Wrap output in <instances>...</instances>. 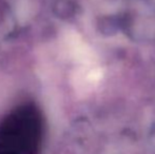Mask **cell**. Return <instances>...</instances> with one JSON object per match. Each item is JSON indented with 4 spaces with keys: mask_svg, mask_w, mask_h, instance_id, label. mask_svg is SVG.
I'll list each match as a JSON object with an SVG mask.
<instances>
[{
    "mask_svg": "<svg viewBox=\"0 0 155 154\" xmlns=\"http://www.w3.org/2000/svg\"><path fill=\"white\" fill-rule=\"evenodd\" d=\"M42 120L34 107L17 108L0 123V154H39Z\"/></svg>",
    "mask_w": 155,
    "mask_h": 154,
    "instance_id": "1",
    "label": "cell"
}]
</instances>
